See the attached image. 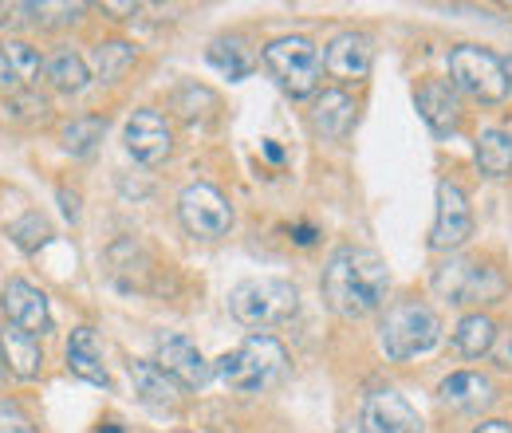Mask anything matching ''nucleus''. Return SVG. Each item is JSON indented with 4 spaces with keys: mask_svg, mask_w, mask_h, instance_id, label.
Masks as SVG:
<instances>
[{
    "mask_svg": "<svg viewBox=\"0 0 512 433\" xmlns=\"http://www.w3.org/2000/svg\"><path fill=\"white\" fill-rule=\"evenodd\" d=\"M123 142H127L130 158L142 166H162L174 150V134L158 111H134L123 126Z\"/></svg>",
    "mask_w": 512,
    "mask_h": 433,
    "instance_id": "obj_13",
    "label": "nucleus"
},
{
    "mask_svg": "<svg viewBox=\"0 0 512 433\" xmlns=\"http://www.w3.org/2000/svg\"><path fill=\"white\" fill-rule=\"evenodd\" d=\"M91 63H95V75L103 83H115V79H123V71L134 63V44H127V40H103V44H95Z\"/></svg>",
    "mask_w": 512,
    "mask_h": 433,
    "instance_id": "obj_25",
    "label": "nucleus"
},
{
    "mask_svg": "<svg viewBox=\"0 0 512 433\" xmlns=\"http://www.w3.org/2000/svg\"><path fill=\"white\" fill-rule=\"evenodd\" d=\"M178 217L186 225V233L201 237V241H217L233 229V209L225 201V193L209 182H193L182 189L178 197Z\"/></svg>",
    "mask_w": 512,
    "mask_h": 433,
    "instance_id": "obj_8",
    "label": "nucleus"
},
{
    "mask_svg": "<svg viewBox=\"0 0 512 433\" xmlns=\"http://www.w3.org/2000/svg\"><path fill=\"white\" fill-rule=\"evenodd\" d=\"M4 111H8L16 123H40V119H48V99H40V95H32V91H16V95L4 99Z\"/></svg>",
    "mask_w": 512,
    "mask_h": 433,
    "instance_id": "obj_29",
    "label": "nucleus"
},
{
    "mask_svg": "<svg viewBox=\"0 0 512 433\" xmlns=\"http://www.w3.org/2000/svg\"><path fill=\"white\" fill-rule=\"evenodd\" d=\"M0 87H16V75H12V67L4 60V52H0Z\"/></svg>",
    "mask_w": 512,
    "mask_h": 433,
    "instance_id": "obj_35",
    "label": "nucleus"
},
{
    "mask_svg": "<svg viewBox=\"0 0 512 433\" xmlns=\"http://www.w3.org/2000/svg\"><path fill=\"white\" fill-rule=\"evenodd\" d=\"M505 71H509V83H512V60H509V63H505Z\"/></svg>",
    "mask_w": 512,
    "mask_h": 433,
    "instance_id": "obj_40",
    "label": "nucleus"
},
{
    "mask_svg": "<svg viewBox=\"0 0 512 433\" xmlns=\"http://www.w3.org/2000/svg\"><path fill=\"white\" fill-rule=\"evenodd\" d=\"M489 355H493V363H497L501 371H512V331H501V335H497V343H493Z\"/></svg>",
    "mask_w": 512,
    "mask_h": 433,
    "instance_id": "obj_32",
    "label": "nucleus"
},
{
    "mask_svg": "<svg viewBox=\"0 0 512 433\" xmlns=\"http://www.w3.org/2000/svg\"><path fill=\"white\" fill-rule=\"evenodd\" d=\"M213 374L237 394H260L288 374V351L272 335H249L237 351H225L213 363Z\"/></svg>",
    "mask_w": 512,
    "mask_h": 433,
    "instance_id": "obj_2",
    "label": "nucleus"
},
{
    "mask_svg": "<svg viewBox=\"0 0 512 433\" xmlns=\"http://www.w3.org/2000/svg\"><path fill=\"white\" fill-rule=\"evenodd\" d=\"M292 241L304 248H312L316 245V229H312V225H296V229H292Z\"/></svg>",
    "mask_w": 512,
    "mask_h": 433,
    "instance_id": "obj_33",
    "label": "nucleus"
},
{
    "mask_svg": "<svg viewBox=\"0 0 512 433\" xmlns=\"http://www.w3.org/2000/svg\"><path fill=\"white\" fill-rule=\"evenodd\" d=\"M24 24H36L32 4H8V8H0V28H24Z\"/></svg>",
    "mask_w": 512,
    "mask_h": 433,
    "instance_id": "obj_31",
    "label": "nucleus"
},
{
    "mask_svg": "<svg viewBox=\"0 0 512 433\" xmlns=\"http://www.w3.org/2000/svg\"><path fill=\"white\" fill-rule=\"evenodd\" d=\"M209 63H213L221 75H229V79H249V71H253V56H249V48H245L237 36L213 40V44H209Z\"/></svg>",
    "mask_w": 512,
    "mask_h": 433,
    "instance_id": "obj_24",
    "label": "nucleus"
},
{
    "mask_svg": "<svg viewBox=\"0 0 512 433\" xmlns=\"http://www.w3.org/2000/svg\"><path fill=\"white\" fill-rule=\"evenodd\" d=\"M477 170L485 178H509L512 174V138L505 130H481L477 146H473Z\"/></svg>",
    "mask_w": 512,
    "mask_h": 433,
    "instance_id": "obj_22",
    "label": "nucleus"
},
{
    "mask_svg": "<svg viewBox=\"0 0 512 433\" xmlns=\"http://www.w3.org/2000/svg\"><path fill=\"white\" fill-rule=\"evenodd\" d=\"M95 433H123V426H115V422H103V426H99Z\"/></svg>",
    "mask_w": 512,
    "mask_h": 433,
    "instance_id": "obj_38",
    "label": "nucleus"
},
{
    "mask_svg": "<svg viewBox=\"0 0 512 433\" xmlns=\"http://www.w3.org/2000/svg\"><path fill=\"white\" fill-rule=\"evenodd\" d=\"M44 75H48V83H52L56 91L75 95V91H83V87H87L91 67H87V60H83L79 52L60 48V52H52V56H48V63H44Z\"/></svg>",
    "mask_w": 512,
    "mask_h": 433,
    "instance_id": "obj_23",
    "label": "nucleus"
},
{
    "mask_svg": "<svg viewBox=\"0 0 512 433\" xmlns=\"http://www.w3.org/2000/svg\"><path fill=\"white\" fill-rule=\"evenodd\" d=\"M323 300L327 308L343 319H363L375 315L386 304L390 292V272H386L383 256L371 248L343 245L331 252L327 268H323Z\"/></svg>",
    "mask_w": 512,
    "mask_h": 433,
    "instance_id": "obj_1",
    "label": "nucleus"
},
{
    "mask_svg": "<svg viewBox=\"0 0 512 433\" xmlns=\"http://www.w3.org/2000/svg\"><path fill=\"white\" fill-rule=\"evenodd\" d=\"M469 237H473V213H469L465 193L453 182H438V217H434V229H430V248L434 252H457Z\"/></svg>",
    "mask_w": 512,
    "mask_h": 433,
    "instance_id": "obj_10",
    "label": "nucleus"
},
{
    "mask_svg": "<svg viewBox=\"0 0 512 433\" xmlns=\"http://www.w3.org/2000/svg\"><path fill=\"white\" fill-rule=\"evenodd\" d=\"M0 52H4V60H8L12 75H16V87H28V83L40 75V52H36L32 44H24V40H8Z\"/></svg>",
    "mask_w": 512,
    "mask_h": 433,
    "instance_id": "obj_28",
    "label": "nucleus"
},
{
    "mask_svg": "<svg viewBox=\"0 0 512 433\" xmlns=\"http://www.w3.org/2000/svg\"><path fill=\"white\" fill-rule=\"evenodd\" d=\"M130 382H134V394H138L146 406H178V398H182V386L162 371L154 359L130 363Z\"/></svg>",
    "mask_w": 512,
    "mask_h": 433,
    "instance_id": "obj_19",
    "label": "nucleus"
},
{
    "mask_svg": "<svg viewBox=\"0 0 512 433\" xmlns=\"http://www.w3.org/2000/svg\"><path fill=\"white\" fill-rule=\"evenodd\" d=\"M312 123L320 130L323 138H347V130L355 123V99L347 95V91H339V87H331V91H323L320 99H316V111H312Z\"/></svg>",
    "mask_w": 512,
    "mask_h": 433,
    "instance_id": "obj_20",
    "label": "nucleus"
},
{
    "mask_svg": "<svg viewBox=\"0 0 512 433\" xmlns=\"http://www.w3.org/2000/svg\"><path fill=\"white\" fill-rule=\"evenodd\" d=\"M264 67L272 71V79H276L292 99H308V95H316V87H320L323 60H320V52H316V44L304 40V36H280V40H272V44L264 48Z\"/></svg>",
    "mask_w": 512,
    "mask_h": 433,
    "instance_id": "obj_7",
    "label": "nucleus"
},
{
    "mask_svg": "<svg viewBox=\"0 0 512 433\" xmlns=\"http://www.w3.org/2000/svg\"><path fill=\"white\" fill-rule=\"evenodd\" d=\"M497 335H501L497 323H493L485 311H473V315H465V319L453 327V347H457L465 359H481V355L493 351Z\"/></svg>",
    "mask_w": 512,
    "mask_h": 433,
    "instance_id": "obj_21",
    "label": "nucleus"
},
{
    "mask_svg": "<svg viewBox=\"0 0 512 433\" xmlns=\"http://www.w3.org/2000/svg\"><path fill=\"white\" fill-rule=\"evenodd\" d=\"M438 339H442L438 311L418 304V300H402V304L386 308L383 323H379V347H383L386 359H394V363L426 355Z\"/></svg>",
    "mask_w": 512,
    "mask_h": 433,
    "instance_id": "obj_3",
    "label": "nucleus"
},
{
    "mask_svg": "<svg viewBox=\"0 0 512 433\" xmlns=\"http://www.w3.org/2000/svg\"><path fill=\"white\" fill-rule=\"evenodd\" d=\"M0 433H36V426L24 418V410L8 398H0Z\"/></svg>",
    "mask_w": 512,
    "mask_h": 433,
    "instance_id": "obj_30",
    "label": "nucleus"
},
{
    "mask_svg": "<svg viewBox=\"0 0 512 433\" xmlns=\"http://www.w3.org/2000/svg\"><path fill=\"white\" fill-rule=\"evenodd\" d=\"M0 311L8 319V327H20L28 335H48L52 331V308L48 296L40 288H32L28 280H8L0 292Z\"/></svg>",
    "mask_w": 512,
    "mask_h": 433,
    "instance_id": "obj_12",
    "label": "nucleus"
},
{
    "mask_svg": "<svg viewBox=\"0 0 512 433\" xmlns=\"http://www.w3.org/2000/svg\"><path fill=\"white\" fill-rule=\"evenodd\" d=\"M473 433H512V426L509 422H501V418H493V422H481Z\"/></svg>",
    "mask_w": 512,
    "mask_h": 433,
    "instance_id": "obj_34",
    "label": "nucleus"
},
{
    "mask_svg": "<svg viewBox=\"0 0 512 433\" xmlns=\"http://www.w3.org/2000/svg\"><path fill=\"white\" fill-rule=\"evenodd\" d=\"M359 433H422V418L398 390H371L359 410Z\"/></svg>",
    "mask_w": 512,
    "mask_h": 433,
    "instance_id": "obj_11",
    "label": "nucleus"
},
{
    "mask_svg": "<svg viewBox=\"0 0 512 433\" xmlns=\"http://www.w3.org/2000/svg\"><path fill=\"white\" fill-rule=\"evenodd\" d=\"M438 398H442L446 406H453V410H485V406H493L497 386H493L489 374L457 371V374H449V378H442Z\"/></svg>",
    "mask_w": 512,
    "mask_h": 433,
    "instance_id": "obj_17",
    "label": "nucleus"
},
{
    "mask_svg": "<svg viewBox=\"0 0 512 433\" xmlns=\"http://www.w3.org/2000/svg\"><path fill=\"white\" fill-rule=\"evenodd\" d=\"M371 63H375V48H371V40H367L363 32H339V36L323 48V67H327V75L339 79V83H359V79H367Z\"/></svg>",
    "mask_w": 512,
    "mask_h": 433,
    "instance_id": "obj_14",
    "label": "nucleus"
},
{
    "mask_svg": "<svg viewBox=\"0 0 512 433\" xmlns=\"http://www.w3.org/2000/svg\"><path fill=\"white\" fill-rule=\"evenodd\" d=\"M67 371L91 386H111V374L103 367V347H99V335L95 327H75L71 339H67Z\"/></svg>",
    "mask_w": 512,
    "mask_h": 433,
    "instance_id": "obj_16",
    "label": "nucleus"
},
{
    "mask_svg": "<svg viewBox=\"0 0 512 433\" xmlns=\"http://www.w3.org/2000/svg\"><path fill=\"white\" fill-rule=\"evenodd\" d=\"M449 79H453L457 91H465L469 99H477L485 107L505 103L512 91L505 63L497 60L489 48H477V44H461V48L449 52Z\"/></svg>",
    "mask_w": 512,
    "mask_h": 433,
    "instance_id": "obj_6",
    "label": "nucleus"
},
{
    "mask_svg": "<svg viewBox=\"0 0 512 433\" xmlns=\"http://www.w3.org/2000/svg\"><path fill=\"white\" fill-rule=\"evenodd\" d=\"M300 308V292L288 284V280H245L229 292V311L241 327H276V323H288Z\"/></svg>",
    "mask_w": 512,
    "mask_h": 433,
    "instance_id": "obj_5",
    "label": "nucleus"
},
{
    "mask_svg": "<svg viewBox=\"0 0 512 433\" xmlns=\"http://www.w3.org/2000/svg\"><path fill=\"white\" fill-rule=\"evenodd\" d=\"M8 237L20 252H40V248L52 241V225L40 217V213H24L20 221L8 225Z\"/></svg>",
    "mask_w": 512,
    "mask_h": 433,
    "instance_id": "obj_27",
    "label": "nucleus"
},
{
    "mask_svg": "<svg viewBox=\"0 0 512 433\" xmlns=\"http://www.w3.org/2000/svg\"><path fill=\"white\" fill-rule=\"evenodd\" d=\"M414 103H418V115H422V123L430 126L434 138H449L461 126V103H457L453 87L442 83V79L422 83L418 95H414Z\"/></svg>",
    "mask_w": 512,
    "mask_h": 433,
    "instance_id": "obj_15",
    "label": "nucleus"
},
{
    "mask_svg": "<svg viewBox=\"0 0 512 433\" xmlns=\"http://www.w3.org/2000/svg\"><path fill=\"white\" fill-rule=\"evenodd\" d=\"M0 351H4L8 374L24 378V382H32V378L40 374V367H44L40 339L28 335V331H20V327H8V323H4V331H0Z\"/></svg>",
    "mask_w": 512,
    "mask_h": 433,
    "instance_id": "obj_18",
    "label": "nucleus"
},
{
    "mask_svg": "<svg viewBox=\"0 0 512 433\" xmlns=\"http://www.w3.org/2000/svg\"><path fill=\"white\" fill-rule=\"evenodd\" d=\"M264 154H268V158H272V162H284V150H280V146H276V142H264Z\"/></svg>",
    "mask_w": 512,
    "mask_h": 433,
    "instance_id": "obj_36",
    "label": "nucleus"
},
{
    "mask_svg": "<svg viewBox=\"0 0 512 433\" xmlns=\"http://www.w3.org/2000/svg\"><path fill=\"white\" fill-rule=\"evenodd\" d=\"M103 134H107V119H99V115H79V119H71V123L64 126V150L75 154V158H83V154H91V150L103 142Z\"/></svg>",
    "mask_w": 512,
    "mask_h": 433,
    "instance_id": "obj_26",
    "label": "nucleus"
},
{
    "mask_svg": "<svg viewBox=\"0 0 512 433\" xmlns=\"http://www.w3.org/2000/svg\"><path fill=\"white\" fill-rule=\"evenodd\" d=\"M434 292L457 308H481V304H501L509 292V280L501 276V268H493L485 260L449 256L434 272Z\"/></svg>",
    "mask_w": 512,
    "mask_h": 433,
    "instance_id": "obj_4",
    "label": "nucleus"
},
{
    "mask_svg": "<svg viewBox=\"0 0 512 433\" xmlns=\"http://www.w3.org/2000/svg\"><path fill=\"white\" fill-rule=\"evenodd\" d=\"M8 378V363H4V351H0V382Z\"/></svg>",
    "mask_w": 512,
    "mask_h": 433,
    "instance_id": "obj_39",
    "label": "nucleus"
},
{
    "mask_svg": "<svg viewBox=\"0 0 512 433\" xmlns=\"http://www.w3.org/2000/svg\"><path fill=\"white\" fill-rule=\"evenodd\" d=\"M60 201H64V213H67V217H75V213H79V209H75V197H71V193H60Z\"/></svg>",
    "mask_w": 512,
    "mask_h": 433,
    "instance_id": "obj_37",
    "label": "nucleus"
},
{
    "mask_svg": "<svg viewBox=\"0 0 512 433\" xmlns=\"http://www.w3.org/2000/svg\"><path fill=\"white\" fill-rule=\"evenodd\" d=\"M154 363L170 374V378H174L182 390H201V386L213 378V363H205L201 347H197L193 339H186V335H178V331L158 335Z\"/></svg>",
    "mask_w": 512,
    "mask_h": 433,
    "instance_id": "obj_9",
    "label": "nucleus"
}]
</instances>
